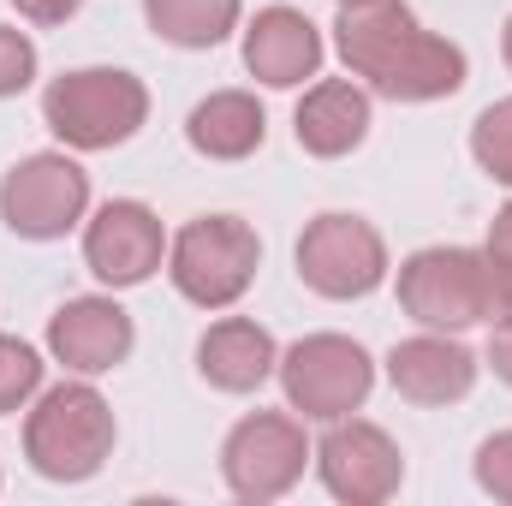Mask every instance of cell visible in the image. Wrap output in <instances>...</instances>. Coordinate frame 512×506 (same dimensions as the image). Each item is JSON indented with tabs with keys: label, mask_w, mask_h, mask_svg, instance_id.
Wrapping results in <instances>:
<instances>
[{
	"label": "cell",
	"mask_w": 512,
	"mask_h": 506,
	"mask_svg": "<svg viewBox=\"0 0 512 506\" xmlns=\"http://www.w3.org/2000/svg\"><path fill=\"white\" fill-rule=\"evenodd\" d=\"M316 459V447L304 441V423L286 411H251L233 423L227 447H221V477L239 501H280L304 465Z\"/></svg>",
	"instance_id": "cell-9"
},
{
	"label": "cell",
	"mask_w": 512,
	"mask_h": 506,
	"mask_svg": "<svg viewBox=\"0 0 512 506\" xmlns=\"http://www.w3.org/2000/svg\"><path fill=\"white\" fill-rule=\"evenodd\" d=\"M298 280L316 298H370L387 280V245L364 215H316L298 239Z\"/></svg>",
	"instance_id": "cell-8"
},
{
	"label": "cell",
	"mask_w": 512,
	"mask_h": 506,
	"mask_svg": "<svg viewBox=\"0 0 512 506\" xmlns=\"http://www.w3.org/2000/svg\"><path fill=\"white\" fill-rule=\"evenodd\" d=\"M292 137L304 155L316 161H340L370 137V90H358L352 78H322L304 90L298 114H292Z\"/></svg>",
	"instance_id": "cell-15"
},
{
	"label": "cell",
	"mask_w": 512,
	"mask_h": 506,
	"mask_svg": "<svg viewBox=\"0 0 512 506\" xmlns=\"http://www.w3.org/2000/svg\"><path fill=\"white\" fill-rule=\"evenodd\" d=\"M114 405L90 381H60L24 417V459L48 483H90L114 453Z\"/></svg>",
	"instance_id": "cell-2"
},
{
	"label": "cell",
	"mask_w": 512,
	"mask_h": 506,
	"mask_svg": "<svg viewBox=\"0 0 512 506\" xmlns=\"http://www.w3.org/2000/svg\"><path fill=\"white\" fill-rule=\"evenodd\" d=\"M340 6H370V0H340Z\"/></svg>",
	"instance_id": "cell-27"
},
{
	"label": "cell",
	"mask_w": 512,
	"mask_h": 506,
	"mask_svg": "<svg viewBox=\"0 0 512 506\" xmlns=\"http://www.w3.org/2000/svg\"><path fill=\"white\" fill-rule=\"evenodd\" d=\"M334 48H340L346 72L364 78L387 102H447L471 78L465 48L447 42V36H435V30H423L405 0L340 6Z\"/></svg>",
	"instance_id": "cell-1"
},
{
	"label": "cell",
	"mask_w": 512,
	"mask_h": 506,
	"mask_svg": "<svg viewBox=\"0 0 512 506\" xmlns=\"http://www.w3.org/2000/svg\"><path fill=\"white\" fill-rule=\"evenodd\" d=\"M471 155H477V167H483L495 185H512V96L489 102V108L477 114V126H471Z\"/></svg>",
	"instance_id": "cell-19"
},
{
	"label": "cell",
	"mask_w": 512,
	"mask_h": 506,
	"mask_svg": "<svg viewBox=\"0 0 512 506\" xmlns=\"http://www.w3.org/2000/svg\"><path fill=\"white\" fill-rule=\"evenodd\" d=\"M84 209H90V173L60 149L24 155L0 179V221H6V233H18L30 245L66 239L84 221Z\"/></svg>",
	"instance_id": "cell-7"
},
{
	"label": "cell",
	"mask_w": 512,
	"mask_h": 506,
	"mask_svg": "<svg viewBox=\"0 0 512 506\" xmlns=\"http://www.w3.org/2000/svg\"><path fill=\"white\" fill-rule=\"evenodd\" d=\"M399 310L435 334L489 322V256L465 245H429L399 262Z\"/></svg>",
	"instance_id": "cell-5"
},
{
	"label": "cell",
	"mask_w": 512,
	"mask_h": 506,
	"mask_svg": "<svg viewBox=\"0 0 512 506\" xmlns=\"http://www.w3.org/2000/svg\"><path fill=\"white\" fill-rule=\"evenodd\" d=\"M489 370L512 387V322H501V328L489 334Z\"/></svg>",
	"instance_id": "cell-24"
},
{
	"label": "cell",
	"mask_w": 512,
	"mask_h": 506,
	"mask_svg": "<svg viewBox=\"0 0 512 506\" xmlns=\"http://www.w3.org/2000/svg\"><path fill=\"white\" fill-rule=\"evenodd\" d=\"M42 120L66 149H84V155L120 149L149 120V90L120 66H84L42 90Z\"/></svg>",
	"instance_id": "cell-3"
},
{
	"label": "cell",
	"mask_w": 512,
	"mask_h": 506,
	"mask_svg": "<svg viewBox=\"0 0 512 506\" xmlns=\"http://www.w3.org/2000/svg\"><path fill=\"white\" fill-rule=\"evenodd\" d=\"M316 471H322V489L346 506H382L405 483V459H399L393 435L364 417L328 423V435L316 441Z\"/></svg>",
	"instance_id": "cell-10"
},
{
	"label": "cell",
	"mask_w": 512,
	"mask_h": 506,
	"mask_svg": "<svg viewBox=\"0 0 512 506\" xmlns=\"http://www.w3.org/2000/svg\"><path fill=\"white\" fill-rule=\"evenodd\" d=\"M387 381L411 405H459L477 387V352H465L453 334H417L387 352Z\"/></svg>",
	"instance_id": "cell-13"
},
{
	"label": "cell",
	"mask_w": 512,
	"mask_h": 506,
	"mask_svg": "<svg viewBox=\"0 0 512 506\" xmlns=\"http://www.w3.org/2000/svg\"><path fill=\"white\" fill-rule=\"evenodd\" d=\"M245 0H143V18L173 48H221L239 30Z\"/></svg>",
	"instance_id": "cell-18"
},
{
	"label": "cell",
	"mask_w": 512,
	"mask_h": 506,
	"mask_svg": "<svg viewBox=\"0 0 512 506\" xmlns=\"http://www.w3.org/2000/svg\"><path fill=\"white\" fill-rule=\"evenodd\" d=\"M18 6V18H30V24H66L84 0H12Z\"/></svg>",
	"instance_id": "cell-23"
},
{
	"label": "cell",
	"mask_w": 512,
	"mask_h": 506,
	"mask_svg": "<svg viewBox=\"0 0 512 506\" xmlns=\"http://www.w3.org/2000/svg\"><path fill=\"white\" fill-rule=\"evenodd\" d=\"M274 376L286 387V405L304 411L310 423H334V417H352L370 387H376V364L358 340L346 334H304L298 346L280 352Z\"/></svg>",
	"instance_id": "cell-6"
},
{
	"label": "cell",
	"mask_w": 512,
	"mask_h": 506,
	"mask_svg": "<svg viewBox=\"0 0 512 506\" xmlns=\"http://www.w3.org/2000/svg\"><path fill=\"white\" fill-rule=\"evenodd\" d=\"M489 256H501V262H512V203L489 221V245H483Z\"/></svg>",
	"instance_id": "cell-25"
},
{
	"label": "cell",
	"mask_w": 512,
	"mask_h": 506,
	"mask_svg": "<svg viewBox=\"0 0 512 506\" xmlns=\"http://www.w3.org/2000/svg\"><path fill=\"white\" fill-rule=\"evenodd\" d=\"M262 268V239L239 215H197L167 245V280L197 310H233Z\"/></svg>",
	"instance_id": "cell-4"
},
{
	"label": "cell",
	"mask_w": 512,
	"mask_h": 506,
	"mask_svg": "<svg viewBox=\"0 0 512 506\" xmlns=\"http://www.w3.org/2000/svg\"><path fill=\"white\" fill-rule=\"evenodd\" d=\"M274 364H280V346L251 316H221L197 340V376L209 387H221V393H256L274 376Z\"/></svg>",
	"instance_id": "cell-16"
},
{
	"label": "cell",
	"mask_w": 512,
	"mask_h": 506,
	"mask_svg": "<svg viewBox=\"0 0 512 506\" xmlns=\"http://www.w3.org/2000/svg\"><path fill=\"white\" fill-rule=\"evenodd\" d=\"M501 54H507V72H512V18H507V30H501Z\"/></svg>",
	"instance_id": "cell-26"
},
{
	"label": "cell",
	"mask_w": 512,
	"mask_h": 506,
	"mask_svg": "<svg viewBox=\"0 0 512 506\" xmlns=\"http://www.w3.org/2000/svg\"><path fill=\"white\" fill-rule=\"evenodd\" d=\"M137 346V328L114 298H66L48 316V352L72 376H108L120 370Z\"/></svg>",
	"instance_id": "cell-12"
},
{
	"label": "cell",
	"mask_w": 512,
	"mask_h": 506,
	"mask_svg": "<svg viewBox=\"0 0 512 506\" xmlns=\"http://www.w3.org/2000/svg\"><path fill=\"white\" fill-rule=\"evenodd\" d=\"M36 387H42V358H36V346L18 340V334H0V417L24 411V405L36 399Z\"/></svg>",
	"instance_id": "cell-20"
},
{
	"label": "cell",
	"mask_w": 512,
	"mask_h": 506,
	"mask_svg": "<svg viewBox=\"0 0 512 506\" xmlns=\"http://www.w3.org/2000/svg\"><path fill=\"white\" fill-rule=\"evenodd\" d=\"M36 78V42L12 24H0V102L6 96H24Z\"/></svg>",
	"instance_id": "cell-21"
},
{
	"label": "cell",
	"mask_w": 512,
	"mask_h": 506,
	"mask_svg": "<svg viewBox=\"0 0 512 506\" xmlns=\"http://www.w3.org/2000/svg\"><path fill=\"white\" fill-rule=\"evenodd\" d=\"M245 66L268 90H298L322 72V30L298 6H262L245 30Z\"/></svg>",
	"instance_id": "cell-14"
},
{
	"label": "cell",
	"mask_w": 512,
	"mask_h": 506,
	"mask_svg": "<svg viewBox=\"0 0 512 506\" xmlns=\"http://www.w3.org/2000/svg\"><path fill=\"white\" fill-rule=\"evenodd\" d=\"M477 489L512 506V429L489 435V441L477 447Z\"/></svg>",
	"instance_id": "cell-22"
},
{
	"label": "cell",
	"mask_w": 512,
	"mask_h": 506,
	"mask_svg": "<svg viewBox=\"0 0 512 506\" xmlns=\"http://www.w3.org/2000/svg\"><path fill=\"white\" fill-rule=\"evenodd\" d=\"M167 256V233H161V215L137 197H114L90 215L84 227V262L102 286L126 292V286H143Z\"/></svg>",
	"instance_id": "cell-11"
},
{
	"label": "cell",
	"mask_w": 512,
	"mask_h": 506,
	"mask_svg": "<svg viewBox=\"0 0 512 506\" xmlns=\"http://www.w3.org/2000/svg\"><path fill=\"white\" fill-rule=\"evenodd\" d=\"M185 137L209 161H245V155L262 149V137H268V114H262V102H256L251 90H215L209 102L191 108Z\"/></svg>",
	"instance_id": "cell-17"
}]
</instances>
